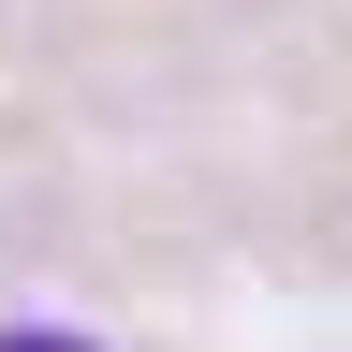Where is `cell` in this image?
Returning <instances> with one entry per match:
<instances>
[{"label": "cell", "mask_w": 352, "mask_h": 352, "mask_svg": "<svg viewBox=\"0 0 352 352\" xmlns=\"http://www.w3.org/2000/svg\"><path fill=\"white\" fill-rule=\"evenodd\" d=\"M0 352H88V338H59V323H0Z\"/></svg>", "instance_id": "obj_1"}]
</instances>
